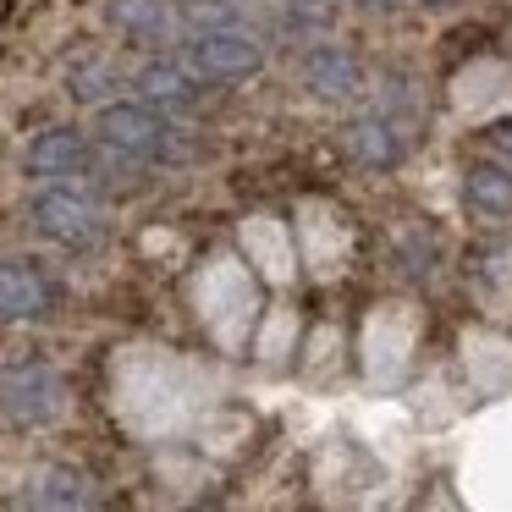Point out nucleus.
I'll return each mask as SVG.
<instances>
[{"instance_id": "39448f33", "label": "nucleus", "mask_w": 512, "mask_h": 512, "mask_svg": "<svg viewBox=\"0 0 512 512\" xmlns=\"http://www.w3.org/2000/svg\"><path fill=\"white\" fill-rule=\"evenodd\" d=\"M413 149V133H408V116L402 111H369L347 127V155L358 160L364 171H391L402 166Z\"/></svg>"}, {"instance_id": "6e6552de", "label": "nucleus", "mask_w": 512, "mask_h": 512, "mask_svg": "<svg viewBox=\"0 0 512 512\" xmlns=\"http://www.w3.org/2000/svg\"><path fill=\"white\" fill-rule=\"evenodd\" d=\"M133 89L144 105H155V111L171 116V111H193V105H199L204 78L182 56H149L144 67L133 72Z\"/></svg>"}, {"instance_id": "f03ea898", "label": "nucleus", "mask_w": 512, "mask_h": 512, "mask_svg": "<svg viewBox=\"0 0 512 512\" xmlns=\"http://www.w3.org/2000/svg\"><path fill=\"white\" fill-rule=\"evenodd\" d=\"M182 61L204 83H248L265 72V39L248 23H221V28H193L182 34Z\"/></svg>"}, {"instance_id": "20e7f679", "label": "nucleus", "mask_w": 512, "mask_h": 512, "mask_svg": "<svg viewBox=\"0 0 512 512\" xmlns=\"http://www.w3.org/2000/svg\"><path fill=\"white\" fill-rule=\"evenodd\" d=\"M39 237H50L56 248H72V254H89V248L105 243V210L94 193L72 188V182H45L28 204Z\"/></svg>"}, {"instance_id": "7ed1b4c3", "label": "nucleus", "mask_w": 512, "mask_h": 512, "mask_svg": "<svg viewBox=\"0 0 512 512\" xmlns=\"http://www.w3.org/2000/svg\"><path fill=\"white\" fill-rule=\"evenodd\" d=\"M67 380L50 364H6L0 369V424L12 430H50L67 419Z\"/></svg>"}, {"instance_id": "0eeeda50", "label": "nucleus", "mask_w": 512, "mask_h": 512, "mask_svg": "<svg viewBox=\"0 0 512 512\" xmlns=\"http://www.w3.org/2000/svg\"><path fill=\"white\" fill-rule=\"evenodd\" d=\"M56 309V281L34 259H0V320L28 325Z\"/></svg>"}, {"instance_id": "1a4fd4ad", "label": "nucleus", "mask_w": 512, "mask_h": 512, "mask_svg": "<svg viewBox=\"0 0 512 512\" xmlns=\"http://www.w3.org/2000/svg\"><path fill=\"white\" fill-rule=\"evenodd\" d=\"M17 501H23V507H45V512H83V507L100 501V490H94V479L83 474V468L45 463V468H34V474L23 479Z\"/></svg>"}, {"instance_id": "9d476101", "label": "nucleus", "mask_w": 512, "mask_h": 512, "mask_svg": "<svg viewBox=\"0 0 512 512\" xmlns=\"http://www.w3.org/2000/svg\"><path fill=\"white\" fill-rule=\"evenodd\" d=\"M303 83H309L320 100H353V94L364 89V61L347 45H336V39H320V45L303 56Z\"/></svg>"}, {"instance_id": "2eb2a0df", "label": "nucleus", "mask_w": 512, "mask_h": 512, "mask_svg": "<svg viewBox=\"0 0 512 512\" xmlns=\"http://www.w3.org/2000/svg\"><path fill=\"white\" fill-rule=\"evenodd\" d=\"M496 138H501V149H507V155H512V127H501Z\"/></svg>"}, {"instance_id": "f3484780", "label": "nucleus", "mask_w": 512, "mask_h": 512, "mask_svg": "<svg viewBox=\"0 0 512 512\" xmlns=\"http://www.w3.org/2000/svg\"><path fill=\"white\" fill-rule=\"evenodd\" d=\"M419 6H457V0H419Z\"/></svg>"}, {"instance_id": "f8f14e48", "label": "nucleus", "mask_w": 512, "mask_h": 512, "mask_svg": "<svg viewBox=\"0 0 512 512\" xmlns=\"http://www.w3.org/2000/svg\"><path fill=\"white\" fill-rule=\"evenodd\" d=\"M463 199H468V210L490 215V221H507L512 215V171L507 166H468Z\"/></svg>"}, {"instance_id": "dca6fc26", "label": "nucleus", "mask_w": 512, "mask_h": 512, "mask_svg": "<svg viewBox=\"0 0 512 512\" xmlns=\"http://www.w3.org/2000/svg\"><path fill=\"white\" fill-rule=\"evenodd\" d=\"M358 6H402V0H358Z\"/></svg>"}, {"instance_id": "4468645a", "label": "nucleus", "mask_w": 512, "mask_h": 512, "mask_svg": "<svg viewBox=\"0 0 512 512\" xmlns=\"http://www.w3.org/2000/svg\"><path fill=\"white\" fill-rule=\"evenodd\" d=\"M336 6H342V0H281V17H287L292 28H309V34H320V28L336 17Z\"/></svg>"}, {"instance_id": "ddd939ff", "label": "nucleus", "mask_w": 512, "mask_h": 512, "mask_svg": "<svg viewBox=\"0 0 512 512\" xmlns=\"http://www.w3.org/2000/svg\"><path fill=\"white\" fill-rule=\"evenodd\" d=\"M67 89H72V100H83V105H105V100H116V89H122V72H116L111 61L89 56V61H78V67L67 72Z\"/></svg>"}, {"instance_id": "423d86ee", "label": "nucleus", "mask_w": 512, "mask_h": 512, "mask_svg": "<svg viewBox=\"0 0 512 512\" xmlns=\"http://www.w3.org/2000/svg\"><path fill=\"white\" fill-rule=\"evenodd\" d=\"M23 166L34 182H78L94 171V138H83L78 127H50L28 144Z\"/></svg>"}, {"instance_id": "f257e3e1", "label": "nucleus", "mask_w": 512, "mask_h": 512, "mask_svg": "<svg viewBox=\"0 0 512 512\" xmlns=\"http://www.w3.org/2000/svg\"><path fill=\"white\" fill-rule=\"evenodd\" d=\"M94 144L116 149V155L138 160V166H171V160L188 155L182 127L144 100H105L100 116H94Z\"/></svg>"}, {"instance_id": "9b49d317", "label": "nucleus", "mask_w": 512, "mask_h": 512, "mask_svg": "<svg viewBox=\"0 0 512 512\" xmlns=\"http://www.w3.org/2000/svg\"><path fill=\"white\" fill-rule=\"evenodd\" d=\"M111 23L133 45H171L177 39V12L166 0H111Z\"/></svg>"}]
</instances>
